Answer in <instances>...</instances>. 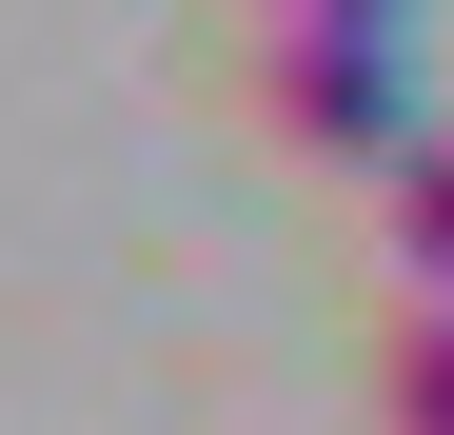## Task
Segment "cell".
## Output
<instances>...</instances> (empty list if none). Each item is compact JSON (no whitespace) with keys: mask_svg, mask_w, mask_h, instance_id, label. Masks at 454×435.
<instances>
[{"mask_svg":"<svg viewBox=\"0 0 454 435\" xmlns=\"http://www.w3.org/2000/svg\"><path fill=\"white\" fill-rule=\"evenodd\" d=\"M257 119L296 138V159H415V40L395 0H277L257 20Z\"/></svg>","mask_w":454,"mask_h":435,"instance_id":"1","label":"cell"},{"mask_svg":"<svg viewBox=\"0 0 454 435\" xmlns=\"http://www.w3.org/2000/svg\"><path fill=\"white\" fill-rule=\"evenodd\" d=\"M375 257H395V297H454V138H415L375 178Z\"/></svg>","mask_w":454,"mask_h":435,"instance_id":"2","label":"cell"},{"mask_svg":"<svg viewBox=\"0 0 454 435\" xmlns=\"http://www.w3.org/2000/svg\"><path fill=\"white\" fill-rule=\"evenodd\" d=\"M375 415H395V435H454V297H395V356H375Z\"/></svg>","mask_w":454,"mask_h":435,"instance_id":"3","label":"cell"}]
</instances>
